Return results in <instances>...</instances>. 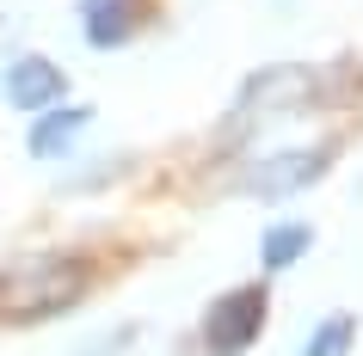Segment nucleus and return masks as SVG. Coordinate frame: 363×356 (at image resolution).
I'll list each match as a JSON object with an SVG mask.
<instances>
[{
  "label": "nucleus",
  "instance_id": "1",
  "mask_svg": "<svg viewBox=\"0 0 363 356\" xmlns=\"http://www.w3.org/2000/svg\"><path fill=\"white\" fill-rule=\"evenodd\" d=\"M86 289V264L80 258H31L25 270L0 277V307L13 319H50V314H68Z\"/></svg>",
  "mask_w": 363,
  "mask_h": 356
},
{
  "label": "nucleus",
  "instance_id": "2",
  "mask_svg": "<svg viewBox=\"0 0 363 356\" xmlns=\"http://www.w3.org/2000/svg\"><path fill=\"white\" fill-rule=\"evenodd\" d=\"M314 93H320V74H314V68L277 62V68H265V74L247 80V93H240V105H234V130H247V123H259V117L302 111V105H314Z\"/></svg>",
  "mask_w": 363,
  "mask_h": 356
},
{
  "label": "nucleus",
  "instance_id": "3",
  "mask_svg": "<svg viewBox=\"0 0 363 356\" xmlns=\"http://www.w3.org/2000/svg\"><path fill=\"white\" fill-rule=\"evenodd\" d=\"M326 166H333V148H284V154L252 160L240 172V190H252V197H289V190H308Z\"/></svg>",
  "mask_w": 363,
  "mask_h": 356
},
{
  "label": "nucleus",
  "instance_id": "4",
  "mask_svg": "<svg viewBox=\"0 0 363 356\" xmlns=\"http://www.w3.org/2000/svg\"><path fill=\"white\" fill-rule=\"evenodd\" d=\"M259 326H265V289H234V295H222L210 307L203 344H210L216 356H240L252 338H259Z\"/></svg>",
  "mask_w": 363,
  "mask_h": 356
},
{
  "label": "nucleus",
  "instance_id": "5",
  "mask_svg": "<svg viewBox=\"0 0 363 356\" xmlns=\"http://www.w3.org/2000/svg\"><path fill=\"white\" fill-rule=\"evenodd\" d=\"M68 98V74H62L50 56H19L6 68V105H19V111H50Z\"/></svg>",
  "mask_w": 363,
  "mask_h": 356
},
{
  "label": "nucleus",
  "instance_id": "6",
  "mask_svg": "<svg viewBox=\"0 0 363 356\" xmlns=\"http://www.w3.org/2000/svg\"><path fill=\"white\" fill-rule=\"evenodd\" d=\"M135 0H80V31L93 50H117V43L135 38Z\"/></svg>",
  "mask_w": 363,
  "mask_h": 356
},
{
  "label": "nucleus",
  "instance_id": "7",
  "mask_svg": "<svg viewBox=\"0 0 363 356\" xmlns=\"http://www.w3.org/2000/svg\"><path fill=\"white\" fill-rule=\"evenodd\" d=\"M86 123H93L86 105H50V111L38 117V130H31V154H38V160H62V154L80 142Z\"/></svg>",
  "mask_w": 363,
  "mask_h": 356
},
{
  "label": "nucleus",
  "instance_id": "8",
  "mask_svg": "<svg viewBox=\"0 0 363 356\" xmlns=\"http://www.w3.org/2000/svg\"><path fill=\"white\" fill-rule=\"evenodd\" d=\"M308 240H314V234H308L302 222H284V227H271L265 240H259V258H265V270H289V264H296V258L308 252Z\"/></svg>",
  "mask_w": 363,
  "mask_h": 356
},
{
  "label": "nucleus",
  "instance_id": "9",
  "mask_svg": "<svg viewBox=\"0 0 363 356\" xmlns=\"http://www.w3.org/2000/svg\"><path fill=\"white\" fill-rule=\"evenodd\" d=\"M345 350H351V319H345V314H333L320 332L302 344V356H345Z\"/></svg>",
  "mask_w": 363,
  "mask_h": 356
}]
</instances>
